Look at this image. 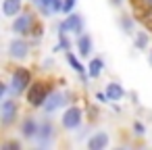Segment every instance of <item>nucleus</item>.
I'll return each instance as SVG.
<instances>
[{
	"label": "nucleus",
	"mask_w": 152,
	"mask_h": 150,
	"mask_svg": "<svg viewBox=\"0 0 152 150\" xmlns=\"http://www.w3.org/2000/svg\"><path fill=\"white\" fill-rule=\"evenodd\" d=\"M7 81L11 83V90H13V96H17V98H23L25 96V92L29 90V86L34 83V79H36V73H34V69L31 67H27V63H17V65H9L7 63Z\"/></svg>",
	"instance_id": "1"
},
{
	"label": "nucleus",
	"mask_w": 152,
	"mask_h": 150,
	"mask_svg": "<svg viewBox=\"0 0 152 150\" xmlns=\"http://www.w3.org/2000/svg\"><path fill=\"white\" fill-rule=\"evenodd\" d=\"M56 86H61V83H54V79L48 77V75L36 77L34 83L29 86V90H27L25 96H23V104H25L29 110H40Z\"/></svg>",
	"instance_id": "2"
},
{
	"label": "nucleus",
	"mask_w": 152,
	"mask_h": 150,
	"mask_svg": "<svg viewBox=\"0 0 152 150\" xmlns=\"http://www.w3.org/2000/svg\"><path fill=\"white\" fill-rule=\"evenodd\" d=\"M34 50L36 48H34V44H31L29 38L13 34L7 40V44H4V59H7V63H13V65H17V63H29L31 56H34Z\"/></svg>",
	"instance_id": "3"
},
{
	"label": "nucleus",
	"mask_w": 152,
	"mask_h": 150,
	"mask_svg": "<svg viewBox=\"0 0 152 150\" xmlns=\"http://www.w3.org/2000/svg\"><path fill=\"white\" fill-rule=\"evenodd\" d=\"M61 131H63L61 129V123H56L52 117H48V115L40 117V133H38L34 146L40 148V150H48V148L58 146Z\"/></svg>",
	"instance_id": "4"
},
{
	"label": "nucleus",
	"mask_w": 152,
	"mask_h": 150,
	"mask_svg": "<svg viewBox=\"0 0 152 150\" xmlns=\"http://www.w3.org/2000/svg\"><path fill=\"white\" fill-rule=\"evenodd\" d=\"M21 117H23V106L17 96H9L0 102V127H2V131H11L13 127H17Z\"/></svg>",
	"instance_id": "5"
},
{
	"label": "nucleus",
	"mask_w": 152,
	"mask_h": 150,
	"mask_svg": "<svg viewBox=\"0 0 152 150\" xmlns=\"http://www.w3.org/2000/svg\"><path fill=\"white\" fill-rule=\"evenodd\" d=\"M40 19H42V17H40V13H38L34 7H29V4H27V9H25L23 13H19L15 19H11V21H9V31H11V34H15V36H25V38H29V34H31L34 25H36Z\"/></svg>",
	"instance_id": "6"
},
{
	"label": "nucleus",
	"mask_w": 152,
	"mask_h": 150,
	"mask_svg": "<svg viewBox=\"0 0 152 150\" xmlns=\"http://www.w3.org/2000/svg\"><path fill=\"white\" fill-rule=\"evenodd\" d=\"M58 123H61V129H63V131L73 133L75 129H79V127L86 123V106H81L79 102L69 104V106L61 113Z\"/></svg>",
	"instance_id": "7"
},
{
	"label": "nucleus",
	"mask_w": 152,
	"mask_h": 150,
	"mask_svg": "<svg viewBox=\"0 0 152 150\" xmlns=\"http://www.w3.org/2000/svg\"><path fill=\"white\" fill-rule=\"evenodd\" d=\"M54 31L56 34H71L73 38H77L86 31V17L81 13L73 11V13L65 15L61 21L54 23Z\"/></svg>",
	"instance_id": "8"
},
{
	"label": "nucleus",
	"mask_w": 152,
	"mask_h": 150,
	"mask_svg": "<svg viewBox=\"0 0 152 150\" xmlns=\"http://www.w3.org/2000/svg\"><path fill=\"white\" fill-rule=\"evenodd\" d=\"M69 94H67V88L65 86H56L52 90V94L48 96V100L44 102V106L40 108L42 115H48V117H54L56 113H63L67 106H69Z\"/></svg>",
	"instance_id": "9"
},
{
	"label": "nucleus",
	"mask_w": 152,
	"mask_h": 150,
	"mask_svg": "<svg viewBox=\"0 0 152 150\" xmlns=\"http://www.w3.org/2000/svg\"><path fill=\"white\" fill-rule=\"evenodd\" d=\"M17 133H19V138L25 140V144L34 146V142L40 133V117H36V110L34 113H23L19 125H17Z\"/></svg>",
	"instance_id": "10"
},
{
	"label": "nucleus",
	"mask_w": 152,
	"mask_h": 150,
	"mask_svg": "<svg viewBox=\"0 0 152 150\" xmlns=\"http://www.w3.org/2000/svg\"><path fill=\"white\" fill-rule=\"evenodd\" d=\"M25 9H27V0H2V2H0V15H2L4 21L15 19Z\"/></svg>",
	"instance_id": "11"
},
{
	"label": "nucleus",
	"mask_w": 152,
	"mask_h": 150,
	"mask_svg": "<svg viewBox=\"0 0 152 150\" xmlns=\"http://www.w3.org/2000/svg\"><path fill=\"white\" fill-rule=\"evenodd\" d=\"M108 146H110V133L106 129H94L86 142L88 150H106Z\"/></svg>",
	"instance_id": "12"
},
{
	"label": "nucleus",
	"mask_w": 152,
	"mask_h": 150,
	"mask_svg": "<svg viewBox=\"0 0 152 150\" xmlns=\"http://www.w3.org/2000/svg\"><path fill=\"white\" fill-rule=\"evenodd\" d=\"M75 52H77L83 61H88V59L94 56V38H92L88 31H83L81 36L75 38Z\"/></svg>",
	"instance_id": "13"
},
{
	"label": "nucleus",
	"mask_w": 152,
	"mask_h": 150,
	"mask_svg": "<svg viewBox=\"0 0 152 150\" xmlns=\"http://www.w3.org/2000/svg\"><path fill=\"white\" fill-rule=\"evenodd\" d=\"M104 69H106V61L102 56L94 54L92 59H88V73H90L92 79H100L104 75Z\"/></svg>",
	"instance_id": "14"
},
{
	"label": "nucleus",
	"mask_w": 152,
	"mask_h": 150,
	"mask_svg": "<svg viewBox=\"0 0 152 150\" xmlns=\"http://www.w3.org/2000/svg\"><path fill=\"white\" fill-rule=\"evenodd\" d=\"M104 90H106V94H108V98H110V102H121L125 96H127V90L123 88V83L121 81H108L106 86H104Z\"/></svg>",
	"instance_id": "15"
},
{
	"label": "nucleus",
	"mask_w": 152,
	"mask_h": 150,
	"mask_svg": "<svg viewBox=\"0 0 152 150\" xmlns=\"http://www.w3.org/2000/svg\"><path fill=\"white\" fill-rule=\"evenodd\" d=\"M117 25H119V29L125 36H133L135 34V17L129 15V13H121L117 17Z\"/></svg>",
	"instance_id": "16"
},
{
	"label": "nucleus",
	"mask_w": 152,
	"mask_h": 150,
	"mask_svg": "<svg viewBox=\"0 0 152 150\" xmlns=\"http://www.w3.org/2000/svg\"><path fill=\"white\" fill-rule=\"evenodd\" d=\"M131 40H133V48L135 50H148L150 48V40H152V31L135 29V34L131 36Z\"/></svg>",
	"instance_id": "17"
},
{
	"label": "nucleus",
	"mask_w": 152,
	"mask_h": 150,
	"mask_svg": "<svg viewBox=\"0 0 152 150\" xmlns=\"http://www.w3.org/2000/svg\"><path fill=\"white\" fill-rule=\"evenodd\" d=\"M65 63H67L75 73H83V71H88V65H83V59H81L75 50L65 52Z\"/></svg>",
	"instance_id": "18"
},
{
	"label": "nucleus",
	"mask_w": 152,
	"mask_h": 150,
	"mask_svg": "<svg viewBox=\"0 0 152 150\" xmlns=\"http://www.w3.org/2000/svg\"><path fill=\"white\" fill-rule=\"evenodd\" d=\"M44 21H46V19H40V21L34 25L31 34H29V40H31L34 48H40L42 42H44V36H46V23H44Z\"/></svg>",
	"instance_id": "19"
},
{
	"label": "nucleus",
	"mask_w": 152,
	"mask_h": 150,
	"mask_svg": "<svg viewBox=\"0 0 152 150\" xmlns=\"http://www.w3.org/2000/svg\"><path fill=\"white\" fill-rule=\"evenodd\" d=\"M94 127H96L94 123H90V121H86V123H83V125H81L79 129H75V131L71 133V135H73V140H75V144H86V142H88V138L92 135V131H94Z\"/></svg>",
	"instance_id": "20"
},
{
	"label": "nucleus",
	"mask_w": 152,
	"mask_h": 150,
	"mask_svg": "<svg viewBox=\"0 0 152 150\" xmlns=\"http://www.w3.org/2000/svg\"><path fill=\"white\" fill-rule=\"evenodd\" d=\"M23 146H25L23 138L9 135V133H4V140L0 142V150H23Z\"/></svg>",
	"instance_id": "21"
},
{
	"label": "nucleus",
	"mask_w": 152,
	"mask_h": 150,
	"mask_svg": "<svg viewBox=\"0 0 152 150\" xmlns=\"http://www.w3.org/2000/svg\"><path fill=\"white\" fill-rule=\"evenodd\" d=\"M83 106H86V121H90V123H98V119L102 117V113H100V106L102 104H98L96 100L94 102H83Z\"/></svg>",
	"instance_id": "22"
},
{
	"label": "nucleus",
	"mask_w": 152,
	"mask_h": 150,
	"mask_svg": "<svg viewBox=\"0 0 152 150\" xmlns=\"http://www.w3.org/2000/svg\"><path fill=\"white\" fill-rule=\"evenodd\" d=\"M56 44L63 48V52L75 50V38L71 34H56Z\"/></svg>",
	"instance_id": "23"
},
{
	"label": "nucleus",
	"mask_w": 152,
	"mask_h": 150,
	"mask_svg": "<svg viewBox=\"0 0 152 150\" xmlns=\"http://www.w3.org/2000/svg\"><path fill=\"white\" fill-rule=\"evenodd\" d=\"M54 67H56V61H54V54H52V52H50V54H46V56H42V61H40V65H38L40 73H44V75L52 73V71H54Z\"/></svg>",
	"instance_id": "24"
},
{
	"label": "nucleus",
	"mask_w": 152,
	"mask_h": 150,
	"mask_svg": "<svg viewBox=\"0 0 152 150\" xmlns=\"http://www.w3.org/2000/svg\"><path fill=\"white\" fill-rule=\"evenodd\" d=\"M131 133H133L135 138H144V135L148 133L146 123H144V121H140V119H135V121L131 123Z\"/></svg>",
	"instance_id": "25"
},
{
	"label": "nucleus",
	"mask_w": 152,
	"mask_h": 150,
	"mask_svg": "<svg viewBox=\"0 0 152 150\" xmlns=\"http://www.w3.org/2000/svg\"><path fill=\"white\" fill-rule=\"evenodd\" d=\"M42 4H46L54 15H63V0H42Z\"/></svg>",
	"instance_id": "26"
},
{
	"label": "nucleus",
	"mask_w": 152,
	"mask_h": 150,
	"mask_svg": "<svg viewBox=\"0 0 152 150\" xmlns=\"http://www.w3.org/2000/svg\"><path fill=\"white\" fill-rule=\"evenodd\" d=\"M9 96H13L11 83H9L7 79H2V81H0V100H4V98H9Z\"/></svg>",
	"instance_id": "27"
},
{
	"label": "nucleus",
	"mask_w": 152,
	"mask_h": 150,
	"mask_svg": "<svg viewBox=\"0 0 152 150\" xmlns=\"http://www.w3.org/2000/svg\"><path fill=\"white\" fill-rule=\"evenodd\" d=\"M94 100H96L98 104H110V98H108L106 90H96V92H94Z\"/></svg>",
	"instance_id": "28"
},
{
	"label": "nucleus",
	"mask_w": 152,
	"mask_h": 150,
	"mask_svg": "<svg viewBox=\"0 0 152 150\" xmlns=\"http://www.w3.org/2000/svg\"><path fill=\"white\" fill-rule=\"evenodd\" d=\"M77 7V0H63V15H69L73 13Z\"/></svg>",
	"instance_id": "29"
},
{
	"label": "nucleus",
	"mask_w": 152,
	"mask_h": 150,
	"mask_svg": "<svg viewBox=\"0 0 152 150\" xmlns=\"http://www.w3.org/2000/svg\"><path fill=\"white\" fill-rule=\"evenodd\" d=\"M127 98H129V102H131L133 106H140V94H137L135 90H131V92H127Z\"/></svg>",
	"instance_id": "30"
},
{
	"label": "nucleus",
	"mask_w": 152,
	"mask_h": 150,
	"mask_svg": "<svg viewBox=\"0 0 152 150\" xmlns=\"http://www.w3.org/2000/svg\"><path fill=\"white\" fill-rule=\"evenodd\" d=\"M108 106H110L113 115H123V108H121V104H119V102H110Z\"/></svg>",
	"instance_id": "31"
},
{
	"label": "nucleus",
	"mask_w": 152,
	"mask_h": 150,
	"mask_svg": "<svg viewBox=\"0 0 152 150\" xmlns=\"http://www.w3.org/2000/svg\"><path fill=\"white\" fill-rule=\"evenodd\" d=\"M108 4H110L113 9H121V7L125 4V0H108Z\"/></svg>",
	"instance_id": "32"
},
{
	"label": "nucleus",
	"mask_w": 152,
	"mask_h": 150,
	"mask_svg": "<svg viewBox=\"0 0 152 150\" xmlns=\"http://www.w3.org/2000/svg\"><path fill=\"white\" fill-rule=\"evenodd\" d=\"M50 52H52V54H58V52H63V48H61L58 44H54V46L50 48Z\"/></svg>",
	"instance_id": "33"
},
{
	"label": "nucleus",
	"mask_w": 152,
	"mask_h": 150,
	"mask_svg": "<svg viewBox=\"0 0 152 150\" xmlns=\"http://www.w3.org/2000/svg\"><path fill=\"white\" fill-rule=\"evenodd\" d=\"M140 7H152V0H137Z\"/></svg>",
	"instance_id": "34"
},
{
	"label": "nucleus",
	"mask_w": 152,
	"mask_h": 150,
	"mask_svg": "<svg viewBox=\"0 0 152 150\" xmlns=\"http://www.w3.org/2000/svg\"><path fill=\"white\" fill-rule=\"evenodd\" d=\"M148 63H150V65H152V46H150V48H148Z\"/></svg>",
	"instance_id": "35"
}]
</instances>
